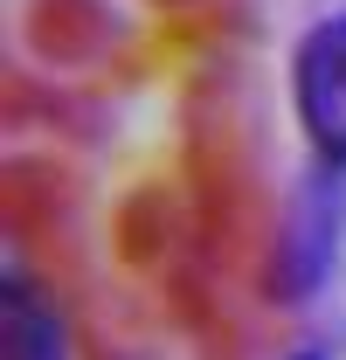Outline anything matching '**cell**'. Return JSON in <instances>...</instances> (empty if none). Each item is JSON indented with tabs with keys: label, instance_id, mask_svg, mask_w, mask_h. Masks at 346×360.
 <instances>
[{
	"label": "cell",
	"instance_id": "obj_1",
	"mask_svg": "<svg viewBox=\"0 0 346 360\" xmlns=\"http://www.w3.org/2000/svg\"><path fill=\"white\" fill-rule=\"evenodd\" d=\"M291 90H298V118L319 160L346 174V14L319 21L298 42V70H291Z\"/></svg>",
	"mask_w": 346,
	"mask_h": 360
},
{
	"label": "cell",
	"instance_id": "obj_2",
	"mask_svg": "<svg viewBox=\"0 0 346 360\" xmlns=\"http://www.w3.org/2000/svg\"><path fill=\"white\" fill-rule=\"evenodd\" d=\"M0 360H70V326L49 284L7 270L0 277Z\"/></svg>",
	"mask_w": 346,
	"mask_h": 360
},
{
	"label": "cell",
	"instance_id": "obj_3",
	"mask_svg": "<svg viewBox=\"0 0 346 360\" xmlns=\"http://www.w3.org/2000/svg\"><path fill=\"white\" fill-rule=\"evenodd\" d=\"M333 229H340V194L319 187L305 194L298 222H291V243H284V298H312L333 270Z\"/></svg>",
	"mask_w": 346,
	"mask_h": 360
},
{
	"label": "cell",
	"instance_id": "obj_4",
	"mask_svg": "<svg viewBox=\"0 0 346 360\" xmlns=\"http://www.w3.org/2000/svg\"><path fill=\"white\" fill-rule=\"evenodd\" d=\"M291 360H326V354H319V347H305V354H291Z\"/></svg>",
	"mask_w": 346,
	"mask_h": 360
}]
</instances>
